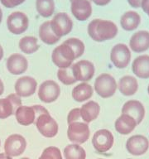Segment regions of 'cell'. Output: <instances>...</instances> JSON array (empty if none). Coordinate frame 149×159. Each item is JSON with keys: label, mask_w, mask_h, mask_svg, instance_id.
Masks as SVG:
<instances>
[{"label": "cell", "mask_w": 149, "mask_h": 159, "mask_svg": "<svg viewBox=\"0 0 149 159\" xmlns=\"http://www.w3.org/2000/svg\"><path fill=\"white\" fill-rule=\"evenodd\" d=\"M57 78L60 82H61L62 84H65V85H71L77 82L76 79L74 78L73 72H72L71 66L69 68H63V69L58 70Z\"/></svg>", "instance_id": "cell-31"}, {"label": "cell", "mask_w": 149, "mask_h": 159, "mask_svg": "<svg viewBox=\"0 0 149 159\" xmlns=\"http://www.w3.org/2000/svg\"><path fill=\"white\" fill-rule=\"evenodd\" d=\"M145 108L141 102L136 99L129 100L122 108V114H128L133 118L137 124H140L145 117Z\"/></svg>", "instance_id": "cell-19"}, {"label": "cell", "mask_w": 149, "mask_h": 159, "mask_svg": "<svg viewBox=\"0 0 149 159\" xmlns=\"http://www.w3.org/2000/svg\"><path fill=\"white\" fill-rule=\"evenodd\" d=\"M39 37L42 42L47 45H54L59 42L60 37L55 35L51 27L50 21H47L42 23L39 27Z\"/></svg>", "instance_id": "cell-27"}, {"label": "cell", "mask_w": 149, "mask_h": 159, "mask_svg": "<svg viewBox=\"0 0 149 159\" xmlns=\"http://www.w3.org/2000/svg\"><path fill=\"white\" fill-rule=\"evenodd\" d=\"M94 89L90 84L86 82H83L80 84H77L72 89V98L74 100L79 103L86 101L87 99H90L93 96Z\"/></svg>", "instance_id": "cell-26"}, {"label": "cell", "mask_w": 149, "mask_h": 159, "mask_svg": "<svg viewBox=\"0 0 149 159\" xmlns=\"http://www.w3.org/2000/svg\"><path fill=\"white\" fill-rule=\"evenodd\" d=\"M90 135L89 127L84 122H74L68 124L67 137L71 143L75 144H83L89 139Z\"/></svg>", "instance_id": "cell-6"}, {"label": "cell", "mask_w": 149, "mask_h": 159, "mask_svg": "<svg viewBox=\"0 0 149 159\" xmlns=\"http://www.w3.org/2000/svg\"><path fill=\"white\" fill-rule=\"evenodd\" d=\"M3 54H4V52H3V48L0 45V61L2 59V57H3Z\"/></svg>", "instance_id": "cell-41"}, {"label": "cell", "mask_w": 149, "mask_h": 159, "mask_svg": "<svg viewBox=\"0 0 149 159\" xmlns=\"http://www.w3.org/2000/svg\"><path fill=\"white\" fill-rule=\"evenodd\" d=\"M2 11L1 9V7H0V23L2 22Z\"/></svg>", "instance_id": "cell-42"}, {"label": "cell", "mask_w": 149, "mask_h": 159, "mask_svg": "<svg viewBox=\"0 0 149 159\" xmlns=\"http://www.w3.org/2000/svg\"><path fill=\"white\" fill-rule=\"evenodd\" d=\"M3 92H4V84L2 80L0 79V96L3 94Z\"/></svg>", "instance_id": "cell-39"}, {"label": "cell", "mask_w": 149, "mask_h": 159, "mask_svg": "<svg viewBox=\"0 0 149 159\" xmlns=\"http://www.w3.org/2000/svg\"><path fill=\"white\" fill-rule=\"evenodd\" d=\"M98 159H103V158H98Z\"/></svg>", "instance_id": "cell-47"}, {"label": "cell", "mask_w": 149, "mask_h": 159, "mask_svg": "<svg viewBox=\"0 0 149 159\" xmlns=\"http://www.w3.org/2000/svg\"><path fill=\"white\" fill-rule=\"evenodd\" d=\"M65 42H66L67 44H69L70 47L72 48L74 53V56H75V59L79 58V57H81L82 55L84 54L85 47H84V42H82L81 40L75 38V37H72V38L67 39Z\"/></svg>", "instance_id": "cell-32"}, {"label": "cell", "mask_w": 149, "mask_h": 159, "mask_svg": "<svg viewBox=\"0 0 149 159\" xmlns=\"http://www.w3.org/2000/svg\"><path fill=\"white\" fill-rule=\"evenodd\" d=\"M61 94V88L56 82L47 80L40 84L38 89V98L43 103L51 104L56 101Z\"/></svg>", "instance_id": "cell-9"}, {"label": "cell", "mask_w": 149, "mask_h": 159, "mask_svg": "<svg viewBox=\"0 0 149 159\" xmlns=\"http://www.w3.org/2000/svg\"><path fill=\"white\" fill-rule=\"evenodd\" d=\"M38 159H63L61 152L57 147L51 146L43 150Z\"/></svg>", "instance_id": "cell-33"}, {"label": "cell", "mask_w": 149, "mask_h": 159, "mask_svg": "<svg viewBox=\"0 0 149 159\" xmlns=\"http://www.w3.org/2000/svg\"><path fill=\"white\" fill-rule=\"evenodd\" d=\"M35 124L38 132L45 138L52 139L58 134V124L48 111L40 114L36 119Z\"/></svg>", "instance_id": "cell-5"}, {"label": "cell", "mask_w": 149, "mask_h": 159, "mask_svg": "<svg viewBox=\"0 0 149 159\" xmlns=\"http://www.w3.org/2000/svg\"><path fill=\"white\" fill-rule=\"evenodd\" d=\"M26 0H0V2L2 6L7 8H13L19 5L22 4Z\"/></svg>", "instance_id": "cell-35"}, {"label": "cell", "mask_w": 149, "mask_h": 159, "mask_svg": "<svg viewBox=\"0 0 149 159\" xmlns=\"http://www.w3.org/2000/svg\"><path fill=\"white\" fill-rule=\"evenodd\" d=\"M27 148V141L22 135L14 134L10 135L5 140L4 153L9 157H18L22 155Z\"/></svg>", "instance_id": "cell-10"}, {"label": "cell", "mask_w": 149, "mask_h": 159, "mask_svg": "<svg viewBox=\"0 0 149 159\" xmlns=\"http://www.w3.org/2000/svg\"><path fill=\"white\" fill-rule=\"evenodd\" d=\"M7 29L14 35H20L24 33L29 27V19L24 12L16 11L12 12L7 17Z\"/></svg>", "instance_id": "cell-8"}, {"label": "cell", "mask_w": 149, "mask_h": 159, "mask_svg": "<svg viewBox=\"0 0 149 159\" xmlns=\"http://www.w3.org/2000/svg\"><path fill=\"white\" fill-rule=\"evenodd\" d=\"M70 11L78 21L84 22L90 17L93 8L89 0H73L70 4Z\"/></svg>", "instance_id": "cell-17"}, {"label": "cell", "mask_w": 149, "mask_h": 159, "mask_svg": "<svg viewBox=\"0 0 149 159\" xmlns=\"http://www.w3.org/2000/svg\"><path fill=\"white\" fill-rule=\"evenodd\" d=\"M128 159H131V158H128Z\"/></svg>", "instance_id": "cell-48"}, {"label": "cell", "mask_w": 149, "mask_h": 159, "mask_svg": "<svg viewBox=\"0 0 149 159\" xmlns=\"http://www.w3.org/2000/svg\"><path fill=\"white\" fill-rule=\"evenodd\" d=\"M138 125L133 118L128 114H122L116 119L114 127L116 131L122 135H128L133 131Z\"/></svg>", "instance_id": "cell-23"}, {"label": "cell", "mask_w": 149, "mask_h": 159, "mask_svg": "<svg viewBox=\"0 0 149 159\" xmlns=\"http://www.w3.org/2000/svg\"><path fill=\"white\" fill-rule=\"evenodd\" d=\"M127 1L129 2V4L133 8H138L141 7L142 2V0H127Z\"/></svg>", "instance_id": "cell-36"}, {"label": "cell", "mask_w": 149, "mask_h": 159, "mask_svg": "<svg viewBox=\"0 0 149 159\" xmlns=\"http://www.w3.org/2000/svg\"><path fill=\"white\" fill-rule=\"evenodd\" d=\"M119 91L125 96H132L138 89V83L135 77L132 75H125L119 80L118 84Z\"/></svg>", "instance_id": "cell-24"}, {"label": "cell", "mask_w": 149, "mask_h": 159, "mask_svg": "<svg viewBox=\"0 0 149 159\" xmlns=\"http://www.w3.org/2000/svg\"><path fill=\"white\" fill-rule=\"evenodd\" d=\"M79 111L83 122L89 124L98 118L100 113V106L96 101L91 100L83 104Z\"/></svg>", "instance_id": "cell-22"}, {"label": "cell", "mask_w": 149, "mask_h": 159, "mask_svg": "<svg viewBox=\"0 0 149 159\" xmlns=\"http://www.w3.org/2000/svg\"><path fill=\"white\" fill-rule=\"evenodd\" d=\"M129 47L133 52L138 53L147 51L149 49V32L142 30L135 32L130 38Z\"/></svg>", "instance_id": "cell-20"}, {"label": "cell", "mask_w": 149, "mask_h": 159, "mask_svg": "<svg viewBox=\"0 0 149 159\" xmlns=\"http://www.w3.org/2000/svg\"><path fill=\"white\" fill-rule=\"evenodd\" d=\"M91 1L94 4L98 5V6H105V5L109 4L112 0H91Z\"/></svg>", "instance_id": "cell-38"}, {"label": "cell", "mask_w": 149, "mask_h": 159, "mask_svg": "<svg viewBox=\"0 0 149 159\" xmlns=\"http://www.w3.org/2000/svg\"><path fill=\"white\" fill-rule=\"evenodd\" d=\"M147 92H148V94H149V84H148V87H147Z\"/></svg>", "instance_id": "cell-44"}, {"label": "cell", "mask_w": 149, "mask_h": 159, "mask_svg": "<svg viewBox=\"0 0 149 159\" xmlns=\"http://www.w3.org/2000/svg\"><path fill=\"white\" fill-rule=\"evenodd\" d=\"M118 84L111 75L103 73L94 81V90L103 99L110 98L115 94Z\"/></svg>", "instance_id": "cell-3"}, {"label": "cell", "mask_w": 149, "mask_h": 159, "mask_svg": "<svg viewBox=\"0 0 149 159\" xmlns=\"http://www.w3.org/2000/svg\"><path fill=\"white\" fill-rule=\"evenodd\" d=\"M65 159H85L86 152L79 144L72 143L64 148Z\"/></svg>", "instance_id": "cell-29"}, {"label": "cell", "mask_w": 149, "mask_h": 159, "mask_svg": "<svg viewBox=\"0 0 149 159\" xmlns=\"http://www.w3.org/2000/svg\"><path fill=\"white\" fill-rule=\"evenodd\" d=\"M6 66L9 73L14 75H20L27 71L28 61L24 56L19 53H14L8 57Z\"/></svg>", "instance_id": "cell-18"}, {"label": "cell", "mask_w": 149, "mask_h": 159, "mask_svg": "<svg viewBox=\"0 0 149 159\" xmlns=\"http://www.w3.org/2000/svg\"><path fill=\"white\" fill-rule=\"evenodd\" d=\"M110 60L117 68H126L131 61V52L128 46L123 43H119L112 48Z\"/></svg>", "instance_id": "cell-11"}, {"label": "cell", "mask_w": 149, "mask_h": 159, "mask_svg": "<svg viewBox=\"0 0 149 159\" xmlns=\"http://www.w3.org/2000/svg\"><path fill=\"white\" fill-rule=\"evenodd\" d=\"M36 9L42 17H52L55 11L54 0H36Z\"/></svg>", "instance_id": "cell-30"}, {"label": "cell", "mask_w": 149, "mask_h": 159, "mask_svg": "<svg viewBox=\"0 0 149 159\" xmlns=\"http://www.w3.org/2000/svg\"><path fill=\"white\" fill-rule=\"evenodd\" d=\"M72 72L77 81L87 82L93 78L95 72L94 64L87 60H81L71 66Z\"/></svg>", "instance_id": "cell-13"}, {"label": "cell", "mask_w": 149, "mask_h": 159, "mask_svg": "<svg viewBox=\"0 0 149 159\" xmlns=\"http://www.w3.org/2000/svg\"><path fill=\"white\" fill-rule=\"evenodd\" d=\"M0 146H1V141H0Z\"/></svg>", "instance_id": "cell-45"}, {"label": "cell", "mask_w": 149, "mask_h": 159, "mask_svg": "<svg viewBox=\"0 0 149 159\" xmlns=\"http://www.w3.org/2000/svg\"><path fill=\"white\" fill-rule=\"evenodd\" d=\"M79 119H81L79 109V108L73 109L68 114V116H67V124H71V123H74V122H76Z\"/></svg>", "instance_id": "cell-34"}, {"label": "cell", "mask_w": 149, "mask_h": 159, "mask_svg": "<svg viewBox=\"0 0 149 159\" xmlns=\"http://www.w3.org/2000/svg\"><path fill=\"white\" fill-rule=\"evenodd\" d=\"M114 138L108 129H99L94 134L92 144L98 152L104 153L109 151L114 145Z\"/></svg>", "instance_id": "cell-12"}, {"label": "cell", "mask_w": 149, "mask_h": 159, "mask_svg": "<svg viewBox=\"0 0 149 159\" xmlns=\"http://www.w3.org/2000/svg\"><path fill=\"white\" fill-rule=\"evenodd\" d=\"M45 107L42 105H33V106H20L15 112V117L17 123L23 126H29L34 124L37 116L42 113L47 112Z\"/></svg>", "instance_id": "cell-4"}, {"label": "cell", "mask_w": 149, "mask_h": 159, "mask_svg": "<svg viewBox=\"0 0 149 159\" xmlns=\"http://www.w3.org/2000/svg\"><path fill=\"white\" fill-rule=\"evenodd\" d=\"M141 23V16L135 11H128L122 15L120 25L122 28L128 32L136 30Z\"/></svg>", "instance_id": "cell-25"}, {"label": "cell", "mask_w": 149, "mask_h": 159, "mask_svg": "<svg viewBox=\"0 0 149 159\" xmlns=\"http://www.w3.org/2000/svg\"><path fill=\"white\" fill-rule=\"evenodd\" d=\"M141 7L143 10V12L147 13L149 17V0H142Z\"/></svg>", "instance_id": "cell-37"}, {"label": "cell", "mask_w": 149, "mask_h": 159, "mask_svg": "<svg viewBox=\"0 0 149 159\" xmlns=\"http://www.w3.org/2000/svg\"><path fill=\"white\" fill-rule=\"evenodd\" d=\"M20 159H30L29 157H22V158H20Z\"/></svg>", "instance_id": "cell-43"}, {"label": "cell", "mask_w": 149, "mask_h": 159, "mask_svg": "<svg viewBox=\"0 0 149 159\" xmlns=\"http://www.w3.org/2000/svg\"><path fill=\"white\" fill-rule=\"evenodd\" d=\"M75 60V56L69 44L64 42L56 47L52 53V61L59 69L69 68Z\"/></svg>", "instance_id": "cell-2"}, {"label": "cell", "mask_w": 149, "mask_h": 159, "mask_svg": "<svg viewBox=\"0 0 149 159\" xmlns=\"http://www.w3.org/2000/svg\"><path fill=\"white\" fill-rule=\"evenodd\" d=\"M132 70L133 74L141 79L149 78V56L142 55L133 61Z\"/></svg>", "instance_id": "cell-21"}, {"label": "cell", "mask_w": 149, "mask_h": 159, "mask_svg": "<svg viewBox=\"0 0 149 159\" xmlns=\"http://www.w3.org/2000/svg\"><path fill=\"white\" fill-rule=\"evenodd\" d=\"M148 148V139L143 135H134L127 140V151L133 156H142L146 153Z\"/></svg>", "instance_id": "cell-15"}, {"label": "cell", "mask_w": 149, "mask_h": 159, "mask_svg": "<svg viewBox=\"0 0 149 159\" xmlns=\"http://www.w3.org/2000/svg\"><path fill=\"white\" fill-rule=\"evenodd\" d=\"M87 31L92 40L102 42L116 37L118 34V27L112 21L97 18L89 22Z\"/></svg>", "instance_id": "cell-1"}, {"label": "cell", "mask_w": 149, "mask_h": 159, "mask_svg": "<svg viewBox=\"0 0 149 159\" xmlns=\"http://www.w3.org/2000/svg\"><path fill=\"white\" fill-rule=\"evenodd\" d=\"M20 106H22V99L16 94H10L6 98L0 99V119H7L15 114Z\"/></svg>", "instance_id": "cell-14"}, {"label": "cell", "mask_w": 149, "mask_h": 159, "mask_svg": "<svg viewBox=\"0 0 149 159\" xmlns=\"http://www.w3.org/2000/svg\"><path fill=\"white\" fill-rule=\"evenodd\" d=\"M71 1H73V0H70V2H71Z\"/></svg>", "instance_id": "cell-46"}, {"label": "cell", "mask_w": 149, "mask_h": 159, "mask_svg": "<svg viewBox=\"0 0 149 159\" xmlns=\"http://www.w3.org/2000/svg\"><path fill=\"white\" fill-rule=\"evenodd\" d=\"M50 23L55 35L60 38L69 34L73 28V22L71 18L65 12L56 13L50 21Z\"/></svg>", "instance_id": "cell-7"}, {"label": "cell", "mask_w": 149, "mask_h": 159, "mask_svg": "<svg viewBox=\"0 0 149 159\" xmlns=\"http://www.w3.org/2000/svg\"><path fill=\"white\" fill-rule=\"evenodd\" d=\"M0 159H12L6 153H0Z\"/></svg>", "instance_id": "cell-40"}, {"label": "cell", "mask_w": 149, "mask_h": 159, "mask_svg": "<svg viewBox=\"0 0 149 159\" xmlns=\"http://www.w3.org/2000/svg\"><path fill=\"white\" fill-rule=\"evenodd\" d=\"M18 47L23 53L30 55L37 52V50L39 49V45L36 37L32 36H27L20 39Z\"/></svg>", "instance_id": "cell-28"}, {"label": "cell", "mask_w": 149, "mask_h": 159, "mask_svg": "<svg viewBox=\"0 0 149 159\" xmlns=\"http://www.w3.org/2000/svg\"><path fill=\"white\" fill-rule=\"evenodd\" d=\"M37 88V80L31 76H22L15 83V94L19 97H30L34 94Z\"/></svg>", "instance_id": "cell-16"}]
</instances>
